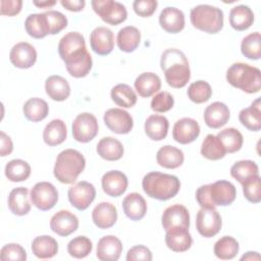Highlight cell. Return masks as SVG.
<instances>
[{"label": "cell", "mask_w": 261, "mask_h": 261, "mask_svg": "<svg viewBox=\"0 0 261 261\" xmlns=\"http://www.w3.org/2000/svg\"><path fill=\"white\" fill-rule=\"evenodd\" d=\"M31 175L30 164L22 159H13L5 166V176L13 182L23 181Z\"/></svg>", "instance_id": "cell-41"}, {"label": "cell", "mask_w": 261, "mask_h": 261, "mask_svg": "<svg viewBox=\"0 0 261 261\" xmlns=\"http://www.w3.org/2000/svg\"><path fill=\"white\" fill-rule=\"evenodd\" d=\"M194 28L208 34H216L223 28V12L220 8L208 4H200L190 12Z\"/></svg>", "instance_id": "cell-8"}, {"label": "cell", "mask_w": 261, "mask_h": 261, "mask_svg": "<svg viewBox=\"0 0 261 261\" xmlns=\"http://www.w3.org/2000/svg\"><path fill=\"white\" fill-rule=\"evenodd\" d=\"M71 129L75 141L80 143H88L98 134L99 125L97 118L92 113L83 112L74 118Z\"/></svg>", "instance_id": "cell-10"}, {"label": "cell", "mask_w": 261, "mask_h": 261, "mask_svg": "<svg viewBox=\"0 0 261 261\" xmlns=\"http://www.w3.org/2000/svg\"><path fill=\"white\" fill-rule=\"evenodd\" d=\"M116 41L117 46L121 51L130 53L140 45L141 33L136 27L127 25L118 31Z\"/></svg>", "instance_id": "cell-34"}, {"label": "cell", "mask_w": 261, "mask_h": 261, "mask_svg": "<svg viewBox=\"0 0 261 261\" xmlns=\"http://www.w3.org/2000/svg\"><path fill=\"white\" fill-rule=\"evenodd\" d=\"M156 160L160 166L168 169H174L184 163L185 156L180 149L170 145H165L157 151Z\"/></svg>", "instance_id": "cell-28"}, {"label": "cell", "mask_w": 261, "mask_h": 261, "mask_svg": "<svg viewBox=\"0 0 261 261\" xmlns=\"http://www.w3.org/2000/svg\"><path fill=\"white\" fill-rule=\"evenodd\" d=\"M106 126L113 133L124 135L128 134L134 125L133 117L130 114L120 108H110L103 116Z\"/></svg>", "instance_id": "cell-14"}, {"label": "cell", "mask_w": 261, "mask_h": 261, "mask_svg": "<svg viewBox=\"0 0 261 261\" xmlns=\"http://www.w3.org/2000/svg\"><path fill=\"white\" fill-rule=\"evenodd\" d=\"M127 261H151L152 260V253L151 251L142 245L135 246L127 251L126 254Z\"/></svg>", "instance_id": "cell-52"}, {"label": "cell", "mask_w": 261, "mask_h": 261, "mask_svg": "<svg viewBox=\"0 0 261 261\" xmlns=\"http://www.w3.org/2000/svg\"><path fill=\"white\" fill-rule=\"evenodd\" d=\"M32 252L40 259H49L57 254L58 244L56 240L50 236H40L33 240Z\"/></svg>", "instance_id": "cell-35"}, {"label": "cell", "mask_w": 261, "mask_h": 261, "mask_svg": "<svg viewBox=\"0 0 261 261\" xmlns=\"http://www.w3.org/2000/svg\"><path fill=\"white\" fill-rule=\"evenodd\" d=\"M242 54L252 60H258L261 57V36L255 32L246 36L241 43Z\"/></svg>", "instance_id": "cell-45"}, {"label": "cell", "mask_w": 261, "mask_h": 261, "mask_svg": "<svg viewBox=\"0 0 261 261\" xmlns=\"http://www.w3.org/2000/svg\"><path fill=\"white\" fill-rule=\"evenodd\" d=\"M168 120L159 114L150 115L145 121V133L153 141H161L166 138L168 133Z\"/></svg>", "instance_id": "cell-33"}, {"label": "cell", "mask_w": 261, "mask_h": 261, "mask_svg": "<svg viewBox=\"0 0 261 261\" xmlns=\"http://www.w3.org/2000/svg\"><path fill=\"white\" fill-rule=\"evenodd\" d=\"M91 5L94 11L106 23L117 25L127 17L125 6L114 0H93Z\"/></svg>", "instance_id": "cell-9"}, {"label": "cell", "mask_w": 261, "mask_h": 261, "mask_svg": "<svg viewBox=\"0 0 261 261\" xmlns=\"http://www.w3.org/2000/svg\"><path fill=\"white\" fill-rule=\"evenodd\" d=\"M67 196L73 207L77 210H86L95 200L96 190L91 182L82 180L68 189Z\"/></svg>", "instance_id": "cell-13"}, {"label": "cell", "mask_w": 261, "mask_h": 261, "mask_svg": "<svg viewBox=\"0 0 261 261\" xmlns=\"http://www.w3.org/2000/svg\"><path fill=\"white\" fill-rule=\"evenodd\" d=\"M91 49L98 55L109 54L114 47V35L106 27H97L90 35Z\"/></svg>", "instance_id": "cell-19"}, {"label": "cell", "mask_w": 261, "mask_h": 261, "mask_svg": "<svg viewBox=\"0 0 261 261\" xmlns=\"http://www.w3.org/2000/svg\"><path fill=\"white\" fill-rule=\"evenodd\" d=\"M66 27V16L57 10L30 14L24 21L27 33L35 39H42L47 35H56Z\"/></svg>", "instance_id": "cell-3"}, {"label": "cell", "mask_w": 261, "mask_h": 261, "mask_svg": "<svg viewBox=\"0 0 261 261\" xmlns=\"http://www.w3.org/2000/svg\"><path fill=\"white\" fill-rule=\"evenodd\" d=\"M157 5L156 0H136L133 3V8L139 16L149 17L155 12Z\"/></svg>", "instance_id": "cell-51"}, {"label": "cell", "mask_w": 261, "mask_h": 261, "mask_svg": "<svg viewBox=\"0 0 261 261\" xmlns=\"http://www.w3.org/2000/svg\"><path fill=\"white\" fill-rule=\"evenodd\" d=\"M92 219L96 226L107 229L113 226L117 220V210L109 202H101L92 211Z\"/></svg>", "instance_id": "cell-23"}, {"label": "cell", "mask_w": 261, "mask_h": 261, "mask_svg": "<svg viewBox=\"0 0 261 261\" xmlns=\"http://www.w3.org/2000/svg\"><path fill=\"white\" fill-rule=\"evenodd\" d=\"M201 154L206 159L219 160L225 156L226 151L217 137L209 134L206 136L202 143Z\"/></svg>", "instance_id": "cell-43"}, {"label": "cell", "mask_w": 261, "mask_h": 261, "mask_svg": "<svg viewBox=\"0 0 261 261\" xmlns=\"http://www.w3.org/2000/svg\"><path fill=\"white\" fill-rule=\"evenodd\" d=\"M142 188L150 198L166 201L178 193L180 181L175 175L151 171L143 177Z\"/></svg>", "instance_id": "cell-5"}, {"label": "cell", "mask_w": 261, "mask_h": 261, "mask_svg": "<svg viewBox=\"0 0 261 261\" xmlns=\"http://www.w3.org/2000/svg\"><path fill=\"white\" fill-rule=\"evenodd\" d=\"M159 23L167 33H179L185 28V14L178 8L165 7L160 12Z\"/></svg>", "instance_id": "cell-24"}, {"label": "cell", "mask_w": 261, "mask_h": 261, "mask_svg": "<svg viewBox=\"0 0 261 261\" xmlns=\"http://www.w3.org/2000/svg\"><path fill=\"white\" fill-rule=\"evenodd\" d=\"M165 243L171 251L180 253L188 251L191 248L193 240L189 232V228L172 227L166 230Z\"/></svg>", "instance_id": "cell-22"}, {"label": "cell", "mask_w": 261, "mask_h": 261, "mask_svg": "<svg viewBox=\"0 0 261 261\" xmlns=\"http://www.w3.org/2000/svg\"><path fill=\"white\" fill-rule=\"evenodd\" d=\"M33 3L40 8H50L56 4V1H34Z\"/></svg>", "instance_id": "cell-56"}, {"label": "cell", "mask_w": 261, "mask_h": 261, "mask_svg": "<svg viewBox=\"0 0 261 261\" xmlns=\"http://www.w3.org/2000/svg\"><path fill=\"white\" fill-rule=\"evenodd\" d=\"M110 96L112 101L123 108H130L137 103V94L126 84H118L111 89Z\"/></svg>", "instance_id": "cell-39"}, {"label": "cell", "mask_w": 261, "mask_h": 261, "mask_svg": "<svg viewBox=\"0 0 261 261\" xmlns=\"http://www.w3.org/2000/svg\"><path fill=\"white\" fill-rule=\"evenodd\" d=\"M260 256L257 252H247L246 255H243L241 260H259Z\"/></svg>", "instance_id": "cell-57"}, {"label": "cell", "mask_w": 261, "mask_h": 261, "mask_svg": "<svg viewBox=\"0 0 261 261\" xmlns=\"http://www.w3.org/2000/svg\"><path fill=\"white\" fill-rule=\"evenodd\" d=\"M222 220L215 208H202L196 217V228L204 238H212L221 229Z\"/></svg>", "instance_id": "cell-12"}, {"label": "cell", "mask_w": 261, "mask_h": 261, "mask_svg": "<svg viewBox=\"0 0 261 261\" xmlns=\"http://www.w3.org/2000/svg\"><path fill=\"white\" fill-rule=\"evenodd\" d=\"M174 99L172 95L166 91L156 94L151 101V108L155 112L163 113L170 110L173 107Z\"/></svg>", "instance_id": "cell-49"}, {"label": "cell", "mask_w": 261, "mask_h": 261, "mask_svg": "<svg viewBox=\"0 0 261 261\" xmlns=\"http://www.w3.org/2000/svg\"><path fill=\"white\" fill-rule=\"evenodd\" d=\"M254 22V13L247 5H237L230 9L229 24L236 31L248 30Z\"/></svg>", "instance_id": "cell-30"}, {"label": "cell", "mask_w": 261, "mask_h": 261, "mask_svg": "<svg viewBox=\"0 0 261 261\" xmlns=\"http://www.w3.org/2000/svg\"><path fill=\"white\" fill-rule=\"evenodd\" d=\"M0 143H1L0 155L2 157L9 155L13 150V143H12L10 137L7 136L4 132L0 133Z\"/></svg>", "instance_id": "cell-54"}, {"label": "cell", "mask_w": 261, "mask_h": 261, "mask_svg": "<svg viewBox=\"0 0 261 261\" xmlns=\"http://www.w3.org/2000/svg\"><path fill=\"white\" fill-rule=\"evenodd\" d=\"M237 197L236 187L228 180H217L201 186L196 191V200L202 208L230 205Z\"/></svg>", "instance_id": "cell-4"}, {"label": "cell", "mask_w": 261, "mask_h": 261, "mask_svg": "<svg viewBox=\"0 0 261 261\" xmlns=\"http://www.w3.org/2000/svg\"><path fill=\"white\" fill-rule=\"evenodd\" d=\"M160 66L165 81L171 88H184L191 77L189 61L185 53L176 48L166 49L160 59Z\"/></svg>", "instance_id": "cell-2"}, {"label": "cell", "mask_w": 261, "mask_h": 261, "mask_svg": "<svg viewBox=\"0 0 261 261\" xmlns=\"http://www.w3.org/2000/svg\"><path fill=\"white\" fill-rule=\"evenodd\" d=\"M189 99L197 104L207 102L212 96V89L206 81H197L190 85L187 91Z\"/></svg>", "instance_id": "cell-46"}, {"label": "cell", "mask_w": 261, "mask_h": 261, "mask_svg": "<svg viewBox=\"0 0 261 261\" xmlns=\"http://www.w3.org/2000/svg\"><path fill=\"white\" fill-rule=\"evenodd\" d=\"M241 123L252 132H259L261 128V109L260 99H256L250 107L244 108L239 113Z\"/></svg>", "instance_id": "cell-36"}, {"label": "cell", "mask_w": 261, "mask_h": 261, "mask_svg": "<svg viewBox=\"0 0 261 261\" xmlns=\"http://www.w3.org/2000/svg\"><path fill=\"white\" fill-rule=\"evenodd\" d=\"M230 112L228 107L219 101L208 105L204 111V121L210 128H219L229 119Z\"/></svg>", "instance_id": "cell-25"}, {"label": "cell", "mask_w": 261, "mask_h": 261, "mask_svg": "<svg viewBox=\"0 0 261 261\" xmlns=\"http://www.w3.org/2000/svg\"><path fill=\"white\" fill-rule=\"evenodd\" d=\"M122 209L124 214L130 220H141L147 212V203L139 193H130L124 197L122 201Z\"/></svg>", "instance_id": "cell-26"}, {"label": "cell", "mask_w": 261, "mask_h": 261, "mask_svg": "<svg viewBox=\"0 0 261 261\" xmlns=\"http://www.w3.org/2000/svg\"><path fill=\"white\" fill-rule=\"evenodd\" d=\"M213 251L217 258L221 260H230L233 259L239 252V243L234 238L224 236L215 243Z\"/></svg>", "instance_id": "cell-42"}, {"label": "cell", "mask_w": 261, "mask_h": 261, "mask_svg": "<svg viewBox=\"0 0 261 261\" xmlns=\"http://www.w3.org/2000/svg\"><path fill=\"white\" fill-rule=\"evenodd\" d=\"M217 139L221 142L226 153H234L243 146V135L234 127H227L217 134Z\"/></svg>", "instance_id": "cell-40"}, {"label": "cell", "mask_w": 261, "mask_h": 261, "mask_svg": "<svg viewBox=\"0 0 261 261\" xmlns=\"http://www.w3.org/2000/svg\"><path fill=\"white\" fill-rule=\"evenodd\" d=\"M200 135V125L199 123L191 118L184 117L178 119L172 129V138L175 142L186 145L194 142Z\"/></svg>", "instance_id": "cell-16"}, {"label": "cell", "mask_w": 261, "mask_h": 261, "mask_svg": "<svg viewBox=\"0 0 261 261\" xmlns=\"http://www.w3.org/2000/svg\"><path fill=\"white\" fill-rule=\"evenodd\" d=\"M10 62L18 68H30L37 60V51L33 45L27 42L15 44L9 53Z\"/></svg>", "instance_id": "cell-15"}, {"label": "cell", "mask_w": 261, "mask_h": 261, "mask_svg": "<svg viewBox=\"0 0 261 261\" xmlns=\"http://www.w3.org/2000/svg\"><path fill=\"white\" fill-rule=\"evenodd\" d=\"M31 201L38 209L47 211L56 205L58 201V192L51 182L40 181L31 190Z\"/></svg>", "instance_id": "cell-11"}, {"label": "cell", "mask_w": 261, "mask_h": 261, "mask_svg": "<svg viewBox=\"0 0 261 261\" xmlns=\"http://www.w3.org/2000/svg\"><path fill=\"white\" fill-rule=\"evenodd\" d=\"M0 258L2 261H24L27 252L18 244H7L1 249Z\"/></svg>", "instance_id": "cell-50"}, {"label": "cell", "mask_w": 261, "mask_h": 261, "mask_svg": "<svg viewBox=\"0 0 261 261\" xmlns=\"http://www.w3.org/2000/svg\"><path fill=\"white\" fill-rule=\"evenodd\" d=\"M162 226L165 230L172 227H185L190 226V213L188 209L180 204H174L167 207L162 214Z\"/></svg>", "instance_id": "cell-17"}, {"label": "cell", "mask_w": 261, "mask_h": 261, "mask_svg": "<svg viewBox=\"0 0 261 261\" xmlns=\"http://www.w3.org/2000/svg\"><path fill=\"white\" fill-rule=\"evenodd\" d=\"M79 227L77 217L68 210L56 212L50 219V228L60 237H67Z\"/></svg>", "instance_id": "cell-18"}, {"label": "cell", "mask_w": 261, "mask_h": 261, "mask_svg": "<svg viewBox=\"0 0 261 261\" xmlns=\"http://www.w3.org/2000/svg\"><path fill=\"white\" fill-rule=\"evenodd\" d=\"M242 186L244 196L249 202L259 203L261 201V178L259 174L250 177Z\"/></svg>", "instance_id": "cell-48"}, {"label": "cell", "mask_w": 261, "mask_h": 261, "mask_svg": "<svg viewBox=\"0 0 261 261\" xmlns=\"http://www.w3.org/2000/svg\"><path fill=\"white\" fill-rule=\"evenodd\" d=\"M58 53L73 77H84L92 69L93 61L86 48L85 38L77 32H69L60 39Z\"/></svg>", "instance_id": "cell-1"}, {"label": "cell", "mask_w": 261, "mask_h": 261, "mask_svg": "<svg viewBox=\"0 0 261 261\" xmlns=\"http://www.w3.org/2000/svg\"><path fill=\"white\" fill-rule=\"evenodd\" d=\"M257 174H259L258 165L252 160H240L230 167V175L241 185Z\"/></svg>", "instance_id": "cell-44"}, {"label": "cell", "mask_w": 261, "mask_h": 261, "mask_svg": "<svg viewBox=\"0 0 261 261\" xmlns=\"http://www.w3.org/2000/svg\"><path fill=\"white\" fill-rule=\"evenodd\" d=\"M1 14L13 16L20 12L22 1L21 0H1Z\"/></svg>", "instance_id": "cell-53"}, {"label": "cell", "mask_w": 261, "mask_h": 261, "mask_svg": "<svg viewBox=\"0 0 261 261\" xmlns=\"http://www.w3.org/2000/svg\"><path fill=\"white\" fill-rule=\"evenodd\" d=\"M161 88V80L154 72H143L135 81V89L141 97L148 98Z\"/></svg>", "instance_id": "cell-31"}, {"label": "cell", "mask_w": 261, "mask_h": 261, "mask_svg": "<svg viewBox=\"0 0 261 261\" xmlns=\"http://www.w3.org/2000/svg\"><path fill=\"white\" fill-rule=\"evenodd\" d=\"M66 125L61 119L51 120L44 128L43 139L49 146H57L63 143L66 139Z\"/></svg>", "instance_id": "cell-37"}, {"label": "cell", "mask_w": 261, "mask_h": 261, "mask_svg": "<svg viewBox=\"0 0 261 261\" xmlns=\"http://www.w3.org/2000/svg\"><path fill=\"white\" fill-rule=\"evenodd\" d=\"M61 5L69 11H81L84 9L86 2L84 0H61Z\"/></svg>", "instance_id": "cell-55"}, {"label": "cell", "mask_w": 261, "mask_h": 261, "mask_svg": "<svg viewBox=\"0 0 261 261\" xmlns=\"http://www.w3.org/2000/svg\"><path fill=\"white\" fill-rule=\"evenodd\" d=\"M93 249L91 240L85 236H79L73 238L67 245L68 254L76 259L87 257Z\"/></svg>", "instance_id": "cell-47"}, {"label": "cell", "mask_w": 261, "mask_h": 261, "mask_svg": "<svg viewBox=\"0 0 261 261\" xmlns=\"http://www.w3.org/2000/svg\"><path fill=\"white\" fill-rule=\"evenodd\" d=\"M8 208L13 214L18 216L28 214L31 210L29 190L24 187L14 188L8 196Z\"/></svg>", "instance_id": "cell-29"}, {"label": "cell", "mask_w": 261, "mask_h": 261, "mask_svg": "<svg viewBox=\"0 0 261 261\" xmlns=\"http://www.w3.org/2000/svg\"><path fill=\"white\" fill-rule=\"evenodd\" d=\"M22 111L27 119L33 122H38L45 119L49 113L48 103L41 98L29 99L22 107Z\"/></svg>", "instance_id": "cell-38"}, {"label": "cell", "mask_w": 261, "mask_h": 261, "mask_svg": "<svg viewBox=\"0 0 261 261\" xmlns=\"http://www.w3.org/2000/svg\"><path fill=\"white\" fill-rule=\"evenodd\" d=\"M98 155L107 161L119 160L123 155V146L115 138L105 137L97 144Z\"/></svg>", "instance_id": "cell-32"}, {"label": "cell", "mask_w": 261, "mask_h": 261, "mask_svg": "<svg viewBox=\"0 0 261 261\" xmlns=\"http://www.w3.org/2000/svg\"><path fill=\"white\" fill-rule=\"evenodd\" d=\"M101 185L104 193L110 197H119L127 189L126 175L119 170H110L103 174Z\"/></svg>", "instance_id": "cell-20"}, {"label": "cell", "mask_w": 261, "mask_h": 261, "mask_svg": "<svg viewBox=\"0 0 261 261\" xmlns=\"http://www.w3.org/2000/svg\"><path fill=\"white\" fill-rule=\"evenodd\" d=\"M226 81L232 87L248 94H254L261 88V71L259 68L244 62L230 65L226 71Z\"/></svg>", "instance_id": "cell-7"}, {"label": "cell", "mask_w": 261, "mask_h": 261, "mask_svg": "<svg viewBox=\"0 0 261 261\" xmlns=\"http://www.w3.org/2000/svg\"><path fill=\"white\" fill-rule=\"evenodd\" d=\"M86 166L85 157L74 149L61 151L56 158L53 173L62 184H73Z\"/></svg>", "instance_id": "cell-6"}, {"label": "cell", "mask_w": 261, "mask_h": 261, "mask_svg": "<svg viewBox=\"0 0 261 261\" xmlns=\"http://www.w3.org/2000/svg\"><path fill=\"white\" fill-rule=\"evenodd\" d=\"M45 90L49 98L54 101H64L70 95V86L61 75H50L46 79Z\"/></svg>", "instance_id": "cell-27"}, {"label": "cell", "mask_w": 261, "mask_h": 261, "mask_svg": "<svg viewBox=\"0 0 261 261\" xmlns=\"http://www.w3.org/2000/svg\"><path fill=\"white\" fill-rule=\"evenodd\" d=\"M122 252L120 240L114 236L102 237L97 245L96 256L101 261H116Z\"/></svg>", "instance_id": "cell-21"}]
</instances>
